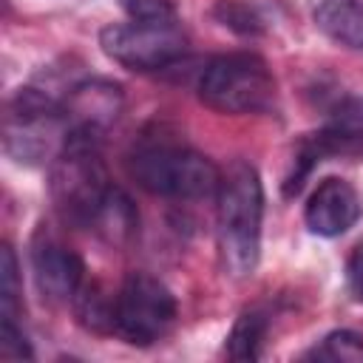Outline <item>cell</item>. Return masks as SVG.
Returning a JSON list of instances; mask_svg holds the SVG:
<instances>
[{
  "mask_svg": "<svg viewBox=\"0 0 363 363\" xmlns=\"http://www.w3.org/2000/svg\"><path fill=\"white\" fill-rule=\"evenodd\" d=\"M264 184L258 170L235 159L221 170L216 190V238L221 267L230 278H247L261 258Z\"/></svg>",
  "mask_w": 363,
  "mask_h": 363,
  "instance_id": "6da1fadb",
  "label": "cell"
},
{
  "mask_svg": "<svg viewBox=\"0 0 363 363\" xmlns=\"http://www.w3.org/2000/svg\"><path fill=\"white\" fill-rule=\"evenodd\" d=\"M102 133L91 128H71L60 156L51 164V199L57 213L74 224L88 227L94 224L99 207L105 204L113 182L102 164L99 153Z\"/></svg>",
  "mask_w": 363,
  "mask_h": 363,
  "instance_id": "7a4b0ae2",
  "label": "cell"
},
{
  "mask_svg": "<svg viewBox=\"0 0 363 363\" xmlns=\"http://www.w3.org/2000/svg\"><path fill=\"white\" fill-rule=\"evenodd\" d=\"M128 170L136 184L164 199H204L218 190L221 170L199 150L179 142H145L130 159Z\"/></svg>",
  "mask_w": 363,
  "mask_h": 363,
  "instance_id": "3957f363",
  "label": "cell"
},
{
  "mask_svg": "<svg viewBox=\"0 0 363 363\" xmlns=\"http://www.w3.org/2000/svg\"><path fill=\"white\" fill-rule=\"evenodd\" d=\"M71 122L65 102L54 99L40 88H20L3 116V147L11 159L26 164H40L45 159H57Z\"/></svg>",
  "mask_w": 363,
  "mask_h": 363,
  "instance_id": "277c9868",
  "label": "cell"
},
{
  "mask_svg": "<svg viewBox=\"0 0 363 363\" xmlns=\"http://www.w3.org/2000/svg\"><path fill=\"white\" fill-rule=\"evenodd\" d=\"M199 99L230 116L264 113L275 105V77L258 54H221L204 65L199 77Z\"/></svg>",
  "mask_w": 363,
  "mask_h": 363,
  "instance_id": "5b68a950",
  "label": "cell"
},
{
  "mask_svg": "<svg viewBox=\"0 0 363 363\" xmlns=\"http://www.w3.org/2000/svg\"><path fill=\"white\" fill-rule=\"evenodd\" d=\"M173 292L147 272H130L113 298V332L130 346H153L173 329Z\"/></svg>",
  "mask_w": 363,
  "mask_h": 363,
  "instance_id": "8992f818",
  "label": "cell"
},
{
  "mask_svg": "<svg viewBox=\"0 0 363 363\" xmlns=\"http://www.w3.org/2000/svg\"><path fill=\"white\" fill-rule=\"evenodd\" d=\"M102 51L122 68L153 74L173 68L184 51L187 37L179 23H111L99 31Z\"/></svg>",
  "mask_w": 363,
  "mask_h": 363,
  "instance_id": "52a82bcc",
  "label": "cell"
},
{
  "mask_svg": "<svg viewBox=\"0 0 363 363\" xmlns=\"http://www.w3.org/2000/svg\"><path fill=\"white\" fill-rule=\"evenodd\" d=\"M360 153H363V96H349L335 108L332 119L301 145V153L295 159L301 162V167L298 173L289 176L286 190L292 187L298 190L301 179L323 156H360Z\"/></svg>",
  "mask_w": 363,
  "mask_h": 363,
  "instance_id": "ba28073f",
  "label": "cell"
},
{
  "mask_svg": "<svg viewBox=\"0 0 363 363\" xmlns=\"http://www.w3.org/2000/svg\"><path fill=\"white\" fill-rule=\"evenodd\" d=\"M31 269H34V284L40 295L51 303L74 301L85 281L82 258L71 247H65L60 238L45 233H40L31 244Z\"/></svg>",
  "mask_w": 363,
  "mask_h": 363,
  "instance_id": "9c48e42d",
  "label": "cell"
},
{
  "mask_svg": "<svg viewBox=\"0 0 363 363\" xmlns=\"http://www.w3.org/2000/svg\"><path fill=\"white\" fill-rule=\"evenodd\" d=\"M303 218H306V227L315 235L337 238V235L349 233L357 224L360 196L349 182H343L337 176H329V179L318 182V187L306 199Z\"/></svg>",
  "mask_w": 363,
  "mask_h": 363,
  "instance_id": "30bf717a",
  "label": "cell"
},
{
  "mask_svg": "<svg viewBox=\"0 0 363 363\" xmlns=\"http://www.w3.org/2000/svg\"><path fill=\"white\" fill-rule=\"evenodd\" d=\"M122 108V88L108 82V79H85L68 91L65 111L71 128H91V130H105L108 122L116 119Z\"/></svg>",
  "mask_w": 363,
  "mask_h": 363,
  "instance_id": "8fae6325",
  "label": "cell"
},
{
  "mask_svg": "<svg viewBox=\"0 0 363 363\" xmlns=\"http://www.w3.org/2000/svg\"><path fill=\"white\" fill-rule=\"evenodd\" d=\"M312 20L329 40L363 51V0H315Z\"/></svg>",
  "mask_w": 363,
  "mask_h": 363,
  "instance_id": "7c38bea8",
  "label": "cell"
},
{
  "mask_svg": "<svg viewBox=\"0 0 363 363\" xmlns=\"http://www.w3.org/2000/svg\"><path fill=\"white\" fill-rule=\"evenodd\" d=\"M136 227H139V213H136L130 196L122 187L113 184L111 193H108V199H105V204L99 207L91 230L102 241H108L113 247H122V244H128L136 235Z\"/></svg>",
  "mask_w": 363,
  "mask_h": 363,
  "instance_id": "4fadbf2b",
  "label": "cell"
},
{
  "mask_svg": "<svg viewBox=\"0 0 363 363\" xmlns=\"http://www.w3.org/2000/svg\"><path fill=\"white\" fill-rule=\"evenodd\" d=\"M264 337H267V318L261 312H241L227 335V357L258 360Z\"/></svg>",
  "mask_w": 363,
  "mask_h": 363,
  "instance_id": "5bb4252c",
  "label": "cell"
},
{
  "mask_svg": "<svg viewBox=\"0 0 363 363\" xmlns=\"http://www.w3.org/2000/svg\"><path fill=\"white\" fill-rule=\"evenodd\" d=\"M309 360L329 363H363V337L352 329H335L306 352Z\"/></svg>",
  "mask_w": 363,
  "mask_h": 363,
  "instance_id": "9a60e30c",
  "label": "cell"
},
{
  "mask_svg": "<svg viewBox=\"0 0 363 363\" xmlns=\"http://www.w3.org/2000/svg\"><path fill=\"white\" fill-rule=\"evenodd\" d=\"M74 303H77V318L82 326L94 332H102V329L113 332V303H108L96 286H82Z\"/></svg>",
  "mask_w": 363,
  "mask_h": 363,
  "instance_id": "2e32d148",
  "label": "cell"
},
{
  "mask_svg": "<svg viewBox=\"0 0 363 363\" xmlns=\"http://www.w3.org/2000/svg\"><path fill=\"white\" fill-rule=\"evenodd\" d=\"M20 309V275H17V258L9 244L0 250V312L3 318H17Z\"/></svg>",
  "mask_w": 363,
  "mask_h": 363,
  "instance_id": "e0dca14e",
  "label": "cell"
},
{
  "mask_svg": "<svg viewBox=\"0 0 363 363\" xmlns=\"http://www.w3.org/2000/svg\"><path fill=\"white\" fill-rule=\"evenodd\" d=\"M216 17L230 26V28H238L244 34H252L261 28V17L255 11V6H250L247 0H218L216 6Z\"/></svg>",
  "mask_w": 363,
  "mask_h": 363,
  "instance_id": "ac0fdd59",
  "label": "cell"
},
{
  "mask_svg": "<svg viewBox=\"0 0 363 363\" xmlns=\"http://www.w3.org/2000/svg\"><path fill=\"white\" fill-rule=\"evenodd\" d=\"M122 9L136 23H179L173 0H122Z\"/></svg>",
  "mask_w": 363,
  "mask_h": 363,
  "instance_id": "d6986e66",
  "label": "cell"
},
{
  "mask_svg": "<svg viewBox=\"0 0 363 363\" xmlns=\"http://www.w3.org/2000/svg\"><path fill=\"white\" fill-rule=\"evenodd\" d=\"M0 354L9 360H31V343L17 318H0Z\"/></svg>",
  "mask_w": 363,
  "mask_h": 363,
  "instance_id": "ffe728a7",
  "label": "cell"
},
{
  "mask_svg": "<svg viewBox=\"0 0 363 363\" xmlns=\"http://www.w3.org/2000/svg\"><path fill=\"white\" fill-rule=\"evenodd\" d=\"M346 278H349V289L354 292V298L363 301V244L352 252L349 267H346Z\"/></svg>",
  "mask_w": 363,
  "mask_h": 363,
  "instance_id": "44dd1931",
  "label": "cell"
}]
</instances>
